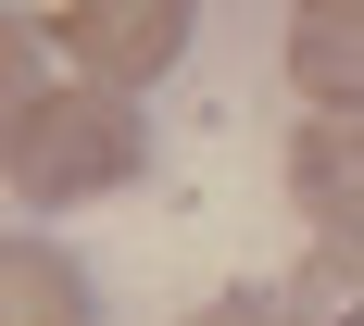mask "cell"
Here are the masks:
<instances>
[{
	"label": "cell",
	"mask_w": 364,
	"mask_h": 326,
	"mask_svg": "<svg viewBox=\"0 0 364 326\" xmlns=\"http://www.w3.org/2000/svg\"><path fill=\"white\" fill-rule=\"evenodd\" d=\"M151 126L139 88H101V75H63V88H13V126H0V176L26 214H75V201H113L139 188Z\"/></svg>",
	"instance_id": "cell-1"
},
{
	"label": "cell",
	"mask_w": 364,
	"mask_h": 326,
	"mask_svg": "<svg viewBox=\"0 0 364 326\" xmlns=\"http://www.w3.org/2000/svg\"><path fill=\"white\" fill-rule=\"evenodd\" d=\"M13 26H38L75 75H101V88H151L188 50V0H26Z\"/></svg>",
	"instance_id": "cell-2"
},
{
	"label": "cell",
	"mask_w": 364,
	"mask_h": 326,
	"mask_svg": "<svg viewBox=\"0 0 364 326\" xmlns=\"http://www.w3.org/2000/svg\"><path fill=\"white\" fill-rule=\"evenodd\" d=\"M289 201H301L314 239H327V226H364V113L289 126Z\"/></svg>",
	"instance_id": "cell-3"
},
{
	"label": "cell",
	"mask_w": 364,
	"mask_h": 326,
	"mask_svg": "<svg viewBox=\"0 0 364 326\" xmlns=\"http://www.w3.org/2000/svg\"><path fill=\"white\" fill-rule=\"evenodd\" d=\"M0 326H101V289L63 239H0Z\"/></svg>",
	"instance_id": "cell-4"
},
{
	"label": "cell",
	"mask_w": 364,
	"mask_h": 326,
	"mask_svg": "<svg viewBox=\"0 0 364 326\" xmlns=\"http://www.w3.org/2000/svg\"><path fill=\"white\" fill-rule=\"evenodd\" d=\"M289 88H301L314 113H364V0L289 26Z\"/></svg>",
	"instance_id": "cell-5"
},
{
	"label": "cell",
	"mask_w": 364,
	"mask_h": 326,
	"mask_svg": "<svg viewBox=\"0 0 364 326\" xmlns=\"http://www.w3.org/2000/svg\"><path fill=\"white\" fill-rule=\"evenodd\" d=\"M277 301H289V326H364V226H327Z\"/></svg>",
	"instance_id": "cell-6"
},
{
	"label": "cell",
	"mask_w": 364,
	"mask_h": 326,
	"mask_svg": "<svg viewBox=\"0 0 364 326\" xmlns=\"http://www.w3.org/2000/svg\"><path fill=\"white\" fill-rule=\"evenodd\" d=\"M188 326H289V301H277V289H226V301H201Z\"/></svg>",
	"instance_id": "cell-7"
},
{
	"label": "cell",
	"mask_w": 364,
	"mask_h": 326,
	"mask_svg": "<svg viewBox=\"0 0 364 326\" xmlns=\"http://www.w3.org/2000/svg\"><path fill=\"white\" fill-rule=\"evenodd\" d=\"M301 13H339V0H301Z\"/></svg>",
	"instance_id": "cell-8"
}]
</instances>
